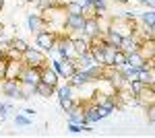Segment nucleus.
<instances>
[{
  "mask_svg": "<svg viewBox=\"0 0 155 138\" xmlns=\"http://www.w3.org/2000/svg\"><path fill=\"white\" fill-rule=\"evenodd\" d=\"M97 109H99V115H101V117H106V115H110L114 111L112 107H104V105H97Z\"/></svg>",
  "mask_w": 155,
  "mask_h": 138,
  "instance_id": "26",
  "label": "nucleus"
},
{
  "mask_svg": "<svg viewBox=\"0 0 155 138\" xmlns=\"http://www.w3.org/2000/svg\"><path fill=\"white\" fill-rule=\"evenodd\" d=\"M83 114H85V122L87 124H93V122H99V109H97V105H89V107H85L83 109Z\"/></svg>",
  "mask_w": 155,
  "mask_h": 138,
  "instance_id": "13",
  "label": "nucleus"
},
{
  "mask_svg": "<svg viewBox=\"0 0 155 138\" xmlns=\"http://www.w3.org/2000/svg\"><path fill=\"white\" fill-rule=\"evenodd\" d=\"M101 29H99V21L97 17H91V19H85V25H83V35L93 39V37H99Z\"/></svg>",
  "mask_w": 155,
  "mask_h": 138,
  "instance_id": "6",
  "label": "nucleus"
},
{
  "mask_svg": "<svg viewBox=\"0 0 155 138\" xmlns=\"http://www.w3.org/2000/svg\"><path fill=\"white\" fill-rule=\"evenodd\" d=\"M120 47H122L126 54H130V52H139V50H141V43H139V39H137L134 35H128V37L122 39V46Z\"/></svg>",
  "mask_w": 155,
  "mask_h": 138,
  "instance_id": "10",
  "label": "nucleus"
},
{
  "mask_svg": "<svg viewBox=\"0 0 155 138\" xmlns=\"http://www.w3.org/2000/svg\"><path fill=\"white\" fill-rule=\"evenodd\" d=\"M54 91H56V87H52V85H48V82H44V81H39L35 85V93L39 97H52Z\"/></svg>",
  "mask_w": 155,
  "mask_h": 138,
  "instance_id": "15",
  "label": "nucleus"
},
{
  "mask_svg": "<svg viewBox=\"0 0 155 138\" xmlns=\"http://www.w3.org/2000/svg\"><path fill=\"white\" fill-rule=\"evenodd\" d=\"M137 81H141L145 87L155 85V72L151 68H137Z\"/></svg>",
  "mask_w": 155,
  "mask_h": 138,
  "instance_id": "8",
  "label": "nucleus"
},
{
  "mask_svg": "<svg viewBox=\"0 0 155 138\" xmlns=\"http://www.w3.org/2000/svg\"><path fill=\"white\" fill-rule=\"evenodd\" d=\"M60 107H62L64 111H68L71 107H74V101H72V97H60Z\"/></svg>",
  "mask_w": 155,
  "mask_h": 138,
  "instance_id": "23",
  "label": "nucleus"
},
{
  "mask_svg": "<svg viewBox=\"0 0 155 138\" xmlns=\"http://www.w3.org/2000/svg\"><path fill=\"white\" fill-rule=\"evenodd\" d=\"M41 81L58 89V72H56L54 68H44L41 70Z\"/></svg>",
  "mask_w": 155,
  "mask_h": 138,
  "instance_id": "11",
  "label": "nucleus"
},
{
  "mask_svg": "<svg viewBox=\"0 0 155 138\" xmlns=\"http://www.w3.org/2000/svg\"><path fill=\"white\" fill-rule=\"evenodd\" d=\"M6 79V64L0 60V81H4Z\"/></svg>",
  "mask_w": 155,
  "mask_h": 138,
  "instance_id": "27",
  "label": "nucleus"
},
{
  "mask_svg": "<svg viewBox=\"0 0 155 138\" xmlns=\"http://www.w3.org/2000/svg\"><path fill=\"white\" fill-rule=\"evenodd\" d=\"M27 23H29V29H31V33L33 31H39V29H44V19L39 17V14H29L27 17Z\"/></svg>",
  "mask_w": 155,
  "mask_h": 138,
  "instance_id": "17",
  "label": "nucleus"
},
{
  "mask_svg": "<svg viewBox=\"0 0 155 138\" xmlns=\"http://www.w3.org/2000/svg\"><path fill=\"white\" fill-rule=\"evenodd\" d=\"M124 64H126V52L122 47H118L114 52V68H122Z\"/></svg>",
  "mask_w": 155,
  "mask_h": 138,
  "instance_id": "19",
  "label": "nucleus"
},
{
  "mask_svg": "<svg viewBox=\"0 0 155 138\" xmlns=\"http://www.w3.org/2000/svg\"><path fill=\"white\" fill-rule=\"evenodd\" d=\"M35 41H37V46L41 47V50H46V52H52V50H54V43H56V35L52 33V31L39 29V31L35 33Z\"/></svg>",
  "mask_w": 155,
  "mask_h": 138,
  "instance_id": "3",
  "label": "nucleus"
},
{
  "mask_svg": "<svg viewBox=\"0 0 155 138\" xmlns=\"http://www.w3.org/2000/svg\"><path fill=\"white\" fill-rule=\"evenodd\" d=\"M116 2H120V4H126V2H128V0H116Z\"/></svg>",
  "mask_w": 155,
  "mask_h": 138,
  "instance_id": "32",
  "label": "nucleus"
},
{
  "mask_svg": "<svg viewBox=\"0 0 155 138\" xmlns=\"http://www.w3.org/2000/svg\"><path fill=\"white\" fill-rule=\"evenodd\" d=\"M0 58H2V47H0Z\"/></svg>",
  "mask_w": 155,
  "mask_h": 138,
  "instance_id": "33",
  "label": "nucleus"
},
{
  "mask_svg": "<svg viewBox=\"0 0 155 138\" xmlns=\"http://www.w3.org/2000/svg\"><path fill=\"white\" fill-rule=\"evenodd\" d=\"M23 114L27 115V117H33V115H35V109H25Z\"/></svg>",
  "mask_w": 155,
  "mask_h": 138,
  "instance_id": "30",
  "label": "nucleus"
},
{
  "mask_svg": "<svg viewBox=\"0 0 155 138\" xmlns=\"http://www.w3.org/2000/svg\"><path fill=\"white\" fill-rule=\"evenodd\" d=\"M41 70L44 68H35V66H23L21 74H19V82H27V85H33L41 81Z\"/></svg>",
  "mask_w": 155,
  "mask_h": 138,
  "instance_id": "2",
  "label": "nucleus"
},
{
  "mask_svg": "<svg viewBox=\"0 0 155 138\" xmlns=\"http://www.w3.org/2000/svg\"><path fill=\"white\" fill-rule=\"evenodd\" d=\"M54 70L58 72L60 76L71 79L72 74L77 72V62H74L72 58H62V60H58V62H54Z\"/></svg>",
  "mask_w": 155,
  "mask_h": 138,
  "instance_id": "1",
  "label": "nucleus"
},
{
  "mask_svg": "<svg viewBox=\"0 0 155 138\" xmlns=\"http://www.w3.org/2000/svg\"><path fill=\"white\" fill-rule=\"evenodd\" d=\"M15 122H17V126H29V124H31V117H27V115H17Z\"/></svg>",
  "mask_w": 155,
  "mask_h": 138,
  "instance_id": "24",
  "label": "nucleus"
},
{
  "mask_svg": "<svg viewBox=\"0 0 155 138\" xmlns=\"http://www.w3.org/2000/svg\"><path fill=\"white\" fill-rule=\"evenodd\" d=\"M21 93H23V99H29L35 93V87L33 85H27V82H21Z\"/></svg>",
  "mask_w": 155,
  "mask_h": 138,
  "instance_id": "22",
  "label": "nucleus"
},
{
  "mask_svg": "<svg viewBox=\"0 0 155 138\" xmlns=\"http://www.w3.org/2000/svg\"><path fill=\"white\" fill-rule=\"evenodd\" d=\"M6 111H8V105L0 103V120H6Z\"/></svg>",
  "mask_w": 155,
  "mask_h": 138,
  "instance_id": "28",
  "label": "nucleus"
},
{
  "mask_svg": "<svg viewBox=\"0 0 155 138\" xmlns=\"http://www.w3.org/2000/svg\"><path fill=\"white\" fill-rule=\"evenodd\" d=\"M58 95L60 97H72V87H62V89H58Z\"/></svg>",
  "mask_w": 155,
  "mask_h": 138,
  "instance_id": "25",
  "label": "nucleus"
},
{
  "mask_svg": "<svg viewBox=\"0 0 155 138\" xmlns=\"http://www.w3.org/2000/svg\"><path fill=\"white\" fill-rule=\"evenodd\" d=\"M143 6H147V8H155V0H139Z\"/></svg>",
  "mask_w": 155,
  "mask_h": 138,
  "instance_id": "29",
  "label": "nucleus"
},
{
  "mask_svg": "<svg viewBox=\"0 0 155 138\" xmlns=\"http://www.w3.org/2000/svg\"><path fill=\"white\" fill-rule=\"evenodd\" d=\"M23 60L27 66H35V68H46L44 64H46V56H44V52H39V50H27L23 54Z\"/></svg>",
  "mask_w": 155,
  "mask_h": 138,
  "instance_id": "4",
  "label": "nucleus"
},
{
  "mask_svg": "<svg viewBox=\"0 0 155 138\" xmlns=\"http://www.w3.org/2000/svg\"><path fill=\"white\" fill-rule=\"evenodd\" d=\"M145 62H147V60L143 58L141 50H139V52H130V54H126V64H128L130 68H143Z\"/></svg>",
  "mask_w": 155,
  "mask_h": 138,
  "instance_id": "9",
  "label": "nucleus"
},
{
  "mask_svg": "<svg viewBox=\"0 0 155 138\" xmlns=\"http://www.w3.org/2000/svg\"><path fill=\"white\" fill-rule=\"evenodd\" d=\"M141 21H143L145 27L153 25V23H155V8H149L147 12H143V14H141Z\"/></svg>",
  "mask_w": 155,
  "mask_h": 138,
  "instance_id": "21",
  "label": "nucleus"
},
{
  "mask_svg": "<svg viewBox=\"0 0 155 138\" xmlns=\"http://www.w3.org/2000/svg\"><path fill=\"white\" fill-rule=\"evenodd\" d=\"M2 8H4V0H0V11H2Z\"/></svg>",
  "mask_w": 155,
  "mask_h": 138,
  "instance_id": "31",
  "label": "nucleus"
},
{
  "mask_svg": "<svg viewBox=\"0 0 155 138\" xmlns=\"http://www.w3.org/2000/svg\"><path fill=\"white\" fill-rule=\"evenodd\" d=\"M122 35L118 33V31H114V29H107L106 31V43H110V46H116V47H120L122 46Z\"/></svg>",
  "mask_w": 155,
  "mask_h": 138,
  "instance_id": "16",
  "label": "nucleus"
},
{
  "mask_svg": "<svg viewBox=\"0 0 155 138\" xmlns=\"http://www.w3.org/2000/svg\"><path fill=\"white\" fill-rule=\"evenodd\" d=\"M8 47H12V50H17L19 54H25L27 50H29V46L25 43L23 39H19V37H15V39H11V46Z\"/></svg>",
  "mask_w": 155,
  "mask_h": 138,
  "instance_id": "20",
  "label": "nucleus"
},
{
  "mask_svg": "<svg viewBox=\"0 0 155 138\" xmlns=\"http://www.w3.org/2000/svg\"><path fill=\"white\" fill-rule=\"evenodd\" d=\"M66 14H85L83 6H81V2L79 0H71V2H66Z\"/></svg>",
  "mask_w": 155,
  "mask_h": 138,
  "instance_id": "18",
  "label": "nucleus"
},
{
  "mask_svg": "<svg viewBox=\"0 0 155 138\" xmlns=\"http://www.w3.org/2000/svg\"><path fill=\"white\" fill-rule=\"evenodd\" d=\"M2 91H4L6 97H12V99H23L21 82H17V81H8V79H4V82H2Z\"/></svg>",
  "mask_w": 155,
  "mask_h": 138,
  "instance_id": "5",
  "label": "nucleus"
},
{
  "mask_svg": "<svg viewBox=\"0 0 155 138\" xmlns=\"http://www.w3.org/2000/svg\"><path fill=\"white\" fill-rule=\"evenodd\" d=\"M68 81H71V87H83V85H87L91 79L87 76V72H85V70H77Z\"/></svg>",
  "mask_w": 155,
  "mask_h": 138,
  "instance_id": "12",
  "label": "nucleus"
},
{
  "mask_svg": "<svg viewBox=\"0 0 155 138\" xmlns=\"http://www.w3.org/2000/svg\"><path fill=\"white\" fill-rule=\"evenodd\" d=\"M85 14H66L64 19V27H68L71 31H83V25H85Z\"/></svg>",
  "mask_w": 155,
  "mask_h": 138,
  "instance_id": "7",
  "label": "nucleus"
},
{
  "mask_svg": "<svg viewBox=\"0 0 155 138\" xmlns=\"http://www.w3.org/2000/svg\"><path fill=\"white\" fill-rule=\"evenodd\" d=\"M66 114H68V120H71V122H74V124H81V126L85 124V114H83V109H79L77 105H74V107H71Z\"/></svg>",
  "mask_w": 155,
  "mask_h": 138,
  "instance_id": "14",
  "label": "nucleus"
}]
</instances>
